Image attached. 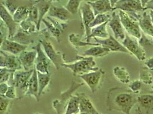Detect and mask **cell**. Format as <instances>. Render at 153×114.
<instances>
[{"instance_id": "obj_1", "label": "cell", "mask_w": 153, "mask_h": 114, "mask_svg": "<svg viewBox=\"0 0 153 114\" xmlns=\"http://www.w3.org/2000/svg\"><path fill=\"white\" fill-rule=\"evenodd\" d=\"M137 98L138 94L132 93L129 89L114 87L108 91L107 103L110 110L130 114L132 108L138 103Z\"/></svg>"}, {"instance_id": "obj_2", "label": "cell", "mask_w": 153, "mask_h": 114, "mask_svg": "<svg viewBox=\"0 0 153 114\" xmlns=\"http://www.w3.org/2000/svg\"><path fill=\"white\" fill-rule=\"evenodd\" d=\"M75 61L76 62L73 64L63 63L62 64V67L70 69L74 76L81 75L99 69L93 57L77 56L71 60V61Z\"/></svg>"}, {"instance_id": "obj_3", "label": "cell", "mask_w": 153, "mask_h": 114, "mask_svg": "<svg viewBox=\"0 0 153 114\" xmlns=\"http://www.w3.org/2000/svg\"><path fill=\"white\" fill-rule=\"evenodd\" d=\"M84 85V83L77 82L73 80L71 82V86L70 88L64 93H62L59 99L55 100L52 103V106L58 114H64L65 110L66 105L70 99L73 95V93L77 90Z\"/></svg>"}, {"instance_id": "obj_4", "label": "cell", "mask_w": 153, "mask_h": 114, "mask_svg": "<svg viewBox=\"0 0 153 114\" xmlns=\"http://www.w3.org/2000/svg\"><path fill=\"white\" fill-rule=\"evenodd\" d=\"M105 77V71L101 69L79 75V77L83 80L93 94L97 93L101 88Z\"/></svg>"}, {"instance_id": "obj_5", "label": "cell", "mask_w": 153, "mask_h": 114, "mask_svg": "<svg viewBox=\"0 0 153 114\" xmlns=\"http://www.w3.org/2000/svg\"><path fill=\"white\" fill-rule=\"evenodd\" d=\"M34 69L35 68L28 71L21 70L14 71L8 80L7 84L9 86H13L16 88H19L25 92L27 90L29 79Z\"/></svg>"}, {"instance_id": "obj_6", "label": "cell", "mask_w": 153, "mask_h": 114, "mask_svg": "<svg viewBox=\"0 0 153 114\" xmlns=\"http://www.w3.org/2000/svg\"><path fill=\"white\" fill-rule=\"evenodd\" d=\"M118 14L125 31L134 38L139 39L142 32L139 28L138 22L133 20L128 14L122 10H119Z\"/></svg>"}, {"instance_id": "obj_7", "label": "cell", "mask_w": 153, "mask_h": 114, "mask_svg": "<svg viewBox=\"0 0 153 114\" xmlns=\"http://www.w3.org/2000/svg\"><path fill=\"white\" fill-rule=\"evenodd\" d=\"M40 42L45 54L51 62H52L56 70H59L62 66L63 63H64L63 62L65 61L64 57L63 56L62 53L55 50L53 46L47 39H42L40 41Z\"/></svg>"}, {"instance_id": "obj_8", "label": "cell", "mask_w": 153, "mask_h": 114, "mask_svg": "<svg viewBox=\"0 0 153 114\" xmlns=\"http://www.w3.org/2000/svg\"><path fill=\"white\" fill-rule=\"evenodd\" d=\"M122 43L129 53L134 55L139 61H144L146 59L145 51L140 46L137 39L132 38L128 34H126L125 38L122 41Z\"/></svg>"}, {"instance_id": "obj_9", "label": "cell", "mask_w": 153, "mask_h": 114, "mask_svg": "<svg viewBox=\"0 0 153 114\" xmlns=\"http://www.w3.org/2000/svg\"><path fill=\"white\" fill-rule=\"evenodd\" d=\"M32 49L36 50L37 53L35 62L36 70L41 73H50L49 69L51 61L45 54L40 42H39L36 46L33 47Z\"/></svg>"}, {"instance_id": "obj_10", "label": "cell", "mask_w": 153, "mask_h": 114, "mask_svg": "<svg viewBox=\"0 0 153 114\" xmlns=\"http://www.w3.org/2000/svg\"><path fill=\"white\" fill-rule=\"evenodd\" d=\"M114 10L119 9L127 14L139 13L146 10L140 0H119L114 7Z\"/></svg>"}, {"instance_id": "obj_11", "label": "cell", "mask_w": 153, "mask_h": 114, "mask_svg": "<svg viewBox=\"0 0 153 114\" xmlns=\"http://www.w3.org/2000/svg\"><path fill=\"white\" fill-rule=\"evenodd\" d=\"M0 67L6 68L12 71L22 69L19 57L0 50Z\"/></svg>"}, {"instance_id": "obj_12", "label": "cell", "mask_w": 153, "mask_h": 114, "mask_svg": "<svg viewBox=\"0 0 153 114\" xmlns=\"http://www.w3.org/2000/svg\"><path fill=\"white\" fill-rule=\"evenodd\" d=\"M0 18L7 26L8 31V39H11L17 32V24L13 20L12 15L9 13L7 7L0 2Z\"/></svg>"}, {"instance_id": "obj_13", "label": "cell", "mask_w": 153, "mask_h": 114, "mask_svg": "<svg viewBox=\"0 0 153 114\" xmlns=\"http://www.w3.org/2000/svg\"><path fill=\"white\" fill-rule=\"evenodd\" d=\"M80 9L82 18V24L85 30V36L86 39L90 34L91 28L89 26L90 24L94 20L95 15L90 5L87 2L84 3L81 6Z\"/></svg>"}, {"instance_id": "obj_14", "label": "cell", "mask_w": 153, "mask_h": 114, "mask_svg": "<svg viewBox=\"0 0 153 114\" xmlns=\"http://www.w3.org/2000/svg\"><path fill=\"white\" fill-rule=\"evenodd\" d=\"M94 38L95 42L98 43L100 46L108 49L110 51L129 53L128 50L111 35H109L108 38L104 39H100L97 38Z\"/></svg>"}, {"instance_id": "obj_15", "label": "cell", "mask_w": 153, "mask_h": 114, "mask_svg": "<svg viewBox=\"0 0 153 114\" xmlns=\"http://www.w3.org/2000/svg\"><path fill=\"white\" fill-rule=\"evenodd\" d=\"M107 25H108L112 30L115 37L114 38L117 40H120L122 41L125 39L126 34L121 23L118 14L115 12L112 13Z\"/></svg>"}, {"instance_id": "obj_16", "label": "cell", "mask_w": 153, "mask_h": 114, "mask_svg": "<svg viewBox=\"0 0 153 114\" xmlns=\"http://www.w3.org/2000/svg\"><path fill=\"white\" fill-rule=\"evenodd\" d=\"M139 28L146 35L153 37V10H151L150 13L146 12L142 14H140L137 20Z\"/></svg>"}, {"instance_id": "obj_17", "label": "cell", "mask_w": 153, "mask_h": 114, "mask_svg": "<svg viewBox=\"0 0 153 114\" xmlns=\"http://www.w3.org/2000/svg\"><path fill=\"white\" fill-rule=\"evenodd\" d=\"M28 46L27 45L16 42L12 40L9 39L8 38H5L0 48V50L16 56L20 54L22 51L26 50Z\"/></svg>"}, {"instance_id": "obj_18", "label": "cell", "mask_w": 153, "mask_h": 114, "mask_svg": "<svg viewBox=\"0 0 153 114\" xmlns=\"http://www.w3.org/2000/svg\"><path fill=\"white\" fill-rule=\"evenodd\" d=\"M36 56L37 53L35 50L33 51L24 50L19 54V58L21 62L22 69L24 70L28 71L35 68L33 66H35Z\"/></svg>"}, {"instance_id": "obj_19", "label": "cell", "mask_w": 153, "mask_h": 114, "mask_svg": "<svg viewBox=\"0 0 153 114\" xmlns=\"http://www.w3.org/2000/svg\"><path fill=\"white\" fill-rule=\"evenodd\" d=\"M79 96V113L100 114L85 93L77 94Z\"/></svg>"}, {"instance_id": "obj_20", "label": "cell", "mask_w": 153, "mask_h": 114, "mask_svg": "<svg viewBox=\"0 0 153 114\" xmlns=\"http://www.w3.org/2000/svg\"><path fill=\"white\" fill-rule=\"evenodd\" d=\"M92 8L95 15L97 14H105L107 12L115 10L109 0H98L95 2H87Z\"/></svg>"}, {"instance_id": "obj_21", "label": "cell", "mask_w": 153, "mask_h": 114, "mask_svg": "<svg viewBox=\"0 0 153 114\" xmlns=\"http://www.w3.org/2000/svg\"><path fill=\"white\" fill-rule=\"evenodd\" d=\"M47 13L49 17L55 18L60 21H68L71 15L67 9L64 7L51 6Z\"/></svg>"}, {"instance_id": "obj_22", "label": "cell", "mask_w": 153, "mask_h": 114, "mask_svg": "<svg viewBox=\"0 0 153 114\" xmlns=\"http://www.w3.org/2000/svg\"><path fill=\"white\" fill-rule=\"evenodd\" d=\"M25 95L34 96L37 102L39 101V85L37 79V74L36 69H34L28 82L27 91L25 92Z\"/></svg>"}, {"instance_id": "obj_23", "label": "cell", "mask_w": 153, "mask_h": 114, "mask_svg": "<svg viewBox=\"0 0 153 114\" xmlns=\"http://www.w3.org/2000/svg\"><path fill=\"white\" fill-rule=\"evenodd\" d=\"M108 22V21L100 25H98L91 28L90 34L85 39V42H90L91 38H100L102 39L108 38L109 34L106 29Z\"/></svg>"}, {"instance_id": "obj_24", "label": "cell", "mask_w": 153, "mask_h": 114, "mask_svg": "<svg viewBox=\"0 0 153 114\" xmlns=\"http://www.w3.org/2000/svg\"><path fill=\"white\" fill-rule=\"evenodd\" d=\"M110 52V50L102 46H92V48L85 50L82 56L83 57H103L108 54Z\"/></svg>"}, {"instance_id": "obj_25", "label": "cell", "mask_w": 153, "mask_h": 114, "mask_svg": "<svg viewBox=\"0 0 153 114\" xmlns=\"http://www.w3.org/2000/svg\"><path fill=\"white\" fill-rule=\"evenodd\" d=\"M35 4L37 7L39 13V20L36 25V29L39 31L40 30L42 20L45 15L48 13L51 4L45 0H37L35 1Z\"/></svg>"}, {"instance_id": "obj_26", "label": "cell", "mask_w": 153, "mask_h": 114, "mask_svg": "<svg viewBox=\"0 0 153 114\" xmlns=\"http://www.w3.org/2000/svg\"><path fill=\"white\" fill-rule=\"evenodd\" d=\"M79 113V96L76 94L72 95L68 100L64 114H77Z\"/></svg>"}, {"instance_id": "obj_27", "label": "cell", "mask_w": 153, "mask_h": 114, "mask_svg": "<svg viewBox=\"0 0 153 114\" xmlns=\"http://www.w3.org/2000/svg\"><path fill=\"white\" fill-rule=\"evenodd\" d=\"M113 73L115 78L120 83L127 84L130 82V74L124 67L116 66L113 69Z\"/></svg>"}, {"instance_id": "obj_28", "label": "cell", "mask_w": 153, "mask_h": 114, "mask_svg": "<svg viewBox=\"0 0 153 114\" xmlns=\"http://www.w3.org/2000/svg\"><path fill=\"white\" fill-rule=\"evenodd\" d=\"M37 74L39 85V96L40 98L50 83L51 75L50 73H41L38 71H37Z\"/></svg>"}, {"instance_id": "obj_29", "label": "cell", "mask_w": 153, "mask_h": 114, "mask_svg": "<svg viewBox=\"0 0 153 114\" xmlns=\"http://www.w3.org/2000/svg\"><path fill=\"white\" fill-rule=\"evenodd\" d=\"M29 11V7H19L12 15L14 22L17 23H20L26 20L28 18Z\"/></svg>"}, {"instance_id": "obj_30", "label": "cell", "mask_w": 153, "mask_h": 114, "mask_svg": "<svg viewBox=\"0 0 153 114\" xmlns=\"http://www.w3.org/2000/svg\"><path fill=\"white\" fill-rule=\"evenodd\" d=\"M68 39L71 45L75 48L76 49H79L81 47H84L85 46H99L98 43H93L84 42L82 41L80 36L78 34H71L68 36Z\"/></svg>"}, {"instance_id": "obj_31", "label": "cell", "mask_w": 153, "mask_h": 114, "mask_svg": "<svg viewBox=\"0 0 153 114\" xmlns=\"http://www.w3.org/2000/svg\"><path fill=\"white\" fill-rule=\"evenodd\" d=\"M42 22L46 26V29L48 31L49 35H52L59 43L60 42V36H62L63 31L55 26L51 22L43 18Z\"/></svg>"}, {"instance_id": "obj_32", "label": "cell", "mask_w": 153, "mask_h": 114, "mask_svg": "<svg viewBox=\"0 0 153 114\" xmlns=\"http://www.w3.org/2000/svg\"><path fill=\"white\" fill-rule=\"evenodd\" d=\"M10 39L15 41L16 42L19 43L20 44L27 45V46H28V45L33 42L29 34H27L21 30L20 31H17L16 34Z\"/></svg>"}, {"instance_id": "obj_33", "label": "cell", "mask_w": 153, "mask_h": 114, "mask_svg": "<svg viewBox=\"0 0 153 114\" xmlns=\"http://www.w3.org/2000/svg\"><path fill=\"white\" fill-rule=\"evenodd\" d=\"M137 102L140 106L147 110L152 109L153 107V96L152 93L149 94L139 95L137 98Z\"/></svg>"}, {"instance_id": "obj_34", "label": "cell", "mask_w": 153, "mask_h": 114, "mask_svg": "<svg viewBox=\"0 0 153 114\" xmlns=\"http://www.w3.org/2000/svg\"><path fill=\"white\" fill-rule=\"evenodd\" d=\"M111 18V15L107 14H97L95 16L94 20L90 24V28H92L98 25H100L106 22L109 21Z\"/></svg>"}, {"instance_id": "obj_35", "label": "cell", "mask_w": 153, "mask_h": 114, "mask_svg": "<svg viewBox=\"0 0 153 114\" xmlns=\"http://www.w3.org/2000/svg\"><path fill=\"white\" fill-rule=\"evenodd\" d=\"M29 11L27 20L35 23L36 26L39 20V13L37 7L35 5V2H33L30 6H29Z\"/></svg>"}, {"instance_id": "obj_36", "label": "cell", "mask_w": 153, "mask_h": 114, "mask_svg": "<svg viewBox=\"0 0 153 114\" xmlns=\"http://www.w3.org/2000/svg\"><path fill=\"white\" fill-rule=\"evenodd\" d=\"M20 24L21 30L27 34H30L32 33H34L37 30L36 26L35 23L28 21L27 20L21 22Z\"/></svg>"}, {"instance_id": "obj_37", "label": "cell", "mask_w": 153, "mask_h": 114, "mask_svg": "<svg viewBox=\"0 0 153 114\" xmlns=\"http://www.w3.org/2000/svg\"><path fill=\"white\" fill-rule=\"evenodd\" d=\"M82 1V0H69L65 7L71 14H77Z\"/></svg>"}, {"instance_id": "obj_38", "label": "cell", "mask_w": 153, "mask_h": 114, "mask_svg": "<svg viewBox=\"0 0 153 114\" xmlns=\"http://www.w3.org/2000/svg\"><path fill=\"white\" fill-rule=\"evenodd\" d=\"M139 80L146 85H152L153 84L152 74L146 70H142L139 74Z\"/></svg>"}, {"instance_id": "obj_39", "label": "cell", "mask_w": 153, "mask_h": 114, "mask_svg": "<svg viewBox=\"0 0 153 114\" xmlns=\"http://www.w3.org/2000/svg\"><path fill=\"white\" fill-rule=\"evenodd\" d=\"M14 72L6 68L0 67V84L2 83H7Z\"/></svg>"}, {"instance_id": "obj_40", "label": "cell", "mask_w": 153, "mask_h": 114, "mask_svg": "<svg viewBox=\"0 0 153 114\" xmlns=\"http://www.w3.org/2000/svg\"><path fill=\"white\" fill-rule=\"evenodd\" d=\"M10 103V100L5 96L0 95V114H5Z\"/></svg>"}, {"instance_id": "obj_41", "label": "cell", "mask_w": 153, "mask_h": 114, "mask_svg": "<svg viewBox=\"0 0 153 114\" xmlns=\"http://www.w3.org/2000/svg\"><path fill=\"white\" fill-rule=\"evenodd\" d=\"M140 46L143 48L146 46H152L153 44V37L149 38L145 33H141V36L138 41Z\"/></svg>"}, {"instance_id": "obj_42", "label": "cell", "mask_w": 153, "mask_h": 114, "mask_svg": "<svg viewBox=\"0 0 153 114\" xmlns=\"http://www.w3.org/2000/svg\"><path fill=\"white\" fill-rule=\"evenodd\" d=\"M142 82L139 80H135L130 83L128 86L129 90L132 93L136 94H139L141 88Z\"/></svg>"}, {"instance_id": "obj_43", "label": "cell", "mask_w": 153, "mask_h": 114, "mask_svg": "<svg viewBox=\"0 0 153 114\" xmlns=\"http://www.w3.org/2000/svg\"><path fill=\"white\" fill-rule=\"evenodd\" d=\"M17 1L18 0H5L4 5L12 15H13L16 9L19 7L16 4Z\"/></svg>"}, {"instance_id": "obj_44", "label": "cell", "mask_w": 153, "mask_h": 114, "mask_svg": "<svg viewBox=\"0 0 153 114\" xmlns=\"http://www.w3.org/2000/svg\"><path fill=\"white\" fill-rule=\"evenodd\" d=\"M9 99H16V87L13 86H9L7 91L4 95Z\"/></svg>"}, {"instance_id": "obj_45", "label": "cell", "mask_w": 153, "mask_h": 114, "mask_svg": "<svg viewBox=\"0 0 153 114\" xmlns=\"http://www.w3.org/2000/svg\"><path fill=\"white\" fill-rule=\"evenodd\" d=\"M7 31V28L4 22L0 18V35L5 36V33Z\"/></svg>"}, {"instance_id": "obj_46", "label": "cell", "mask_w": 153, "mask_h": 114, "mask_svg": "<svg viewBox=\"0 0 153 114\" xmlns=\"http://www.w3.org/2000/svg\"><path fill=\"white\" fill-rule=\"evenodd\" d=\"M9 87L7 83H2L0 84V95L4 96Z\"/></svg>"}, {"instance_id": "obj_47", "label": "cell", "mask_w": 153, "mask_h": 114, "mask_svg": "<svg viewBox=\"0 0 153 114\" xmlns=\"http://www.w3.org/2000/svg\"><path fill=\"white\" fill-rule=\"evenodd\" d=\"M153 57H150L144 62V64L147 67V69L149 70H150L151 71L153 70Z\"/></svg>"}, {"instance_id": "obj_48", "label": "cell", "mask_w": 153, "mask_h": 114, "mask_svg": "<svg viewBox=\"0 0 153 114\" xmlns=\"http://www.w3.org/2000/svg\"><path fill=\"white\" fill-rule=\"evenodd\" d=\"M5 38V36H4V35H0V48H1L2 43L3 42Z\"/></svg>"}, {"instance_id": "obj_49", "label": "cell", "mask_w": 153, "mask_h": 114, "mask_svg": "<svg viewBox=\"0 0 153 114\" xmlns=\"http://www.w3.org/2000/svg\"><path fill=\"white\" fill-rule=\"evenodd\" d=\"M119 1V0H109L110 4H111V5L112 7H114L115 4L118 1Z\"/></svg>"}, {"instance_id": "obj_50", "label": "cell", "mask_w": 153, "mask_h": 114, "mask_svg": "<svg viewBox=\"0 0 153 114\" xmlns=\"http://www.w3.org/2000/svg\"><path fill=\"white\" fill-rule=\"evenodd\" d=\"M46 1H47L49 3H50L51 4L52 3H53V2H59L60 0H45Z\"/></svg>"}, {"instance_id": "obj_51", "label": "cell", "mask_w": 153, "mask_h": 114, "mask_svg": "<svg viewBox=\"0 0 153 114\" xmlns=\"http://www.w3.org/2000/svg\"><path fill=\"white\" fill-rule=\"evenodd\" d=\"M82 1H84L85 2H92L97 1H98V0H82Z\"/></svg>"}, {"instance_id": "obj_52", "label": "cell", "mask_w": 153, "mask_h": 114, "mask_svg": "<svg viewBox=\"0 0 153 114\" xmlns=\"http://www.w3.org/2000/svg\"><path fill=\"white\" fill-rule=\"evenodd\" d=\"M77 114H90L89 113H78Z\"/></svg>"}, {"instance_id": "obj_53", "label": "cell", "mask_w": 153, "mask_h": 114, "mask_svg": "<svg viewBox=\"0 0 153 114\" xmlns=\"http://www.w3.org/2000/svg\"></svg>"}, {"instance_id": "obj_54", "label": "cell", "mask_w": 153, "mask_h": 114, "mask_svg": "<svg viewBox=\"0 0 153 114\" xmlns=\"http://www.w3.org/2000/svg\"></svg>"}, {"instance_id": "obj_55", "label": "cell", "mask_w": 153, "mask_h": 114, "mask_svg": "<svg viewBox=\"0 0 153 114\" xmlns=\"http://www.w3.org/2000/svg\"><path fill=\"white\" fill-rule=\"evenodd\" d=\"M31 1H32V0H31Z\"/></svg>"}]
</instances>
